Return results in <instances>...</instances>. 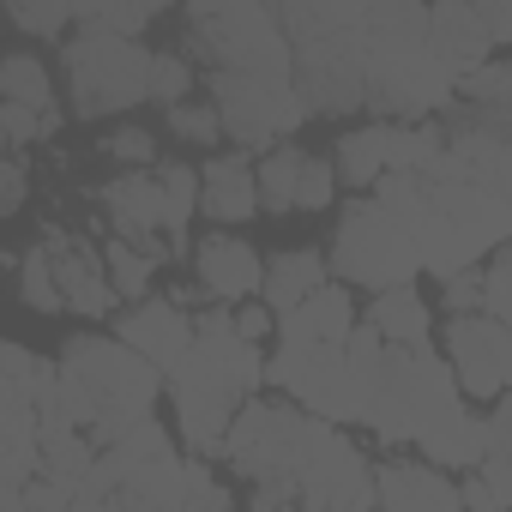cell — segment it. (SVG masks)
Masks as SVG:
<instances>
[{"mask_svg": "<svg viewBox=\"0 0 512 512\" xmlns=\"http://www.w3.org/2000/svg\"><path fill=\"white\" fill-rule=\"evenodd\" d=\"M458 103V73L428 49V7H386L368 13V109L398 127H422L434 109Z\"/></svg>", "mask_w": 512, "mask_h": 512, "instance_id": "1", "label": "cell"}, {"mask_svg": "<svg viewBox=\"0 0 512 512\" xmlns=\"http://www.w3.org/2000/svg\"><path fill=\"white\" fill-rule=\"evenodd\" d=\"M187 61L205 73H260V79H296V49L278 25V7H187Z\"/></svg>", "mask_w": 512, "mask_h": 512, "instance_id": "2", "label": "cell"}, {"mask_svg": "<svg viewBox=\"0 0 512 512\" xmlns=\"http://www.w3.org/2000/svg\"><path fill=\"white\" fill-rule=\"evenodd\" d=\"M326 422L308 416L302 404H266V398H247L235 428H229V446L223 458L253 482V488H272V494H296L302 488V470L320 446Z\"/></svg>", "mask_w": 512, "mask_h": 512, "instance_id": "3", "label": "cell"}, {"mask_svg": "<svg viewBox=\"0 0 512 512\" xmlns=\"http://www.w3.org/2000/svg\"><path fill=\"white\" fill-rule=\"evenodd\" d=\"M458 410H464V392H458L452 362L434 356V344H422V350H392L362 428H374L386 446H410V440L434 434Z\"/></svg>", "mask_w": 512, "mask_h": 512, "instance_id": "4", "label": "cell"}, {"mask_svg": "<svg viewBox=\"0 0 512 512\" xmlns=\"http://www.w3.org/2000/svg\"><path fill=\"white\" fill-rule=\"evenodd\" d=\"M326 260H332V278H338V284H368L374 296L404 290V284H416V272H422V253H416L410 229H398L374 199H350V205H344Z\"/></svg>", "mask_w": 512, "mask_h": 512, "instance_id": "5", "label": "cell"}, {"mask_svg": "<svg viewBox=\"0 0 512 512\" xmlns=\"http://www.w3.org/2000/svg\"><path fill=\"white\" fill-rule=\"evenodd\" d=\"M151 49L127 43V37H103V31H79L67 43V85H73V115L97 121V115H121L151 103Z\"/></svg>", "mask_w": 512, "mask_h": 512, "instance_id": "6", "label": "cell"}, {"mask_svg": "<svg viewBox=\"0 0 512 512\" xmlns=\"http://www.w3.org/2000/svg\"><path fill=\"white\" fill-rule=\"evenodd\" d=\"M205 91L223 115V133L247 151H278L314 109L296 79H260V73H205Z\"/></svg>", "mask_w": 512, "mask_h": 512, "instance_id": "7", "label": "cell"}, {"mask_svg": "<svg viewBox=\"0 0 512 512\" xmlns=\"http://www.w3.org/2000/svg\"><path fill=\"white\" fill-rule=\"evenodd\" d=\"M296 85L314 115H350L368 109V31L320 37L296 49Z\"/></svg>", "mask_w": 512, "mask_h": 512, "instance_id": "8", "label": "cell"}, {"mask_svg": "<svg viewBox=\"0 0 512 512\" xmlns=\"http://www.w3.org/2000/svg\"><path fill=\"white\" fill-rule=\"evenodd\" d=\"M302 512H380V488H374V464L356 452L350 434H338L326 422L308 470H302V488H296Z\"/></svg>", "mask_w": 512, "mask_h": 512, "instance_id": "9", "label": "cell"}, {"mask_svg": "<svg viewBox=\"0 0 512 512\" xmlns=\"http://www.w3.org/2000/svg\"><path fill=\"white\" fill-rule=\"evenodd\" d=\"M446 362H452L464 398L500 404L506 386H512V326H500L488 314L446 320Z\"/></svg>", "mask_w": 512, "mask_h": 512, "instance_id": "10", "label": "cell"}, {"mask_svg": "<svg viewBox=\"0 0 512 512\" xmlns=\"http://www.w3.org/2000/svg\"><path fill=\"white\" fill-rule=\"evenodd\" d=\"M37 241H43L49 266H55V284H61V296H67V314H79V320H109L121 296H115V284H109L103 247L79 241L67 223H43Z\"/></svg>", "mask_w": 512, "mask_h": 512, "instance_id": "11", "label": "cell"}, {"mask_svg": "<svg viewBox=\"0 0 512 512\" xmlns=\"http://www.w3.org/2000/svg\"><path fill=\"white\" fill-rule=\"evenodd\" d=\"M193 278L211 302L223 308H241V302H260L266 296V260L253 253V241H241L235 229H217L199 241L193 253Z\"/></svg>", "mask_w": 512, "mask_h": 512, "instance_id": "12", "label": "cell"}, {"mask_svg": "<svg viewBox=\"0 0 512 512\" xmlns=\"http://www.w3.org/2000/svg\"><path fill=\"white\" fill-rule=\"evenodd\" d=\"M115 338H121L127 350H139L151 368L175 374V368L187 362V350H193V320H187L181 302L151 296V302H139V308H127V314L115 320Z\"/></svg>", "mask_w": 512, "mask_h": 512, "instance_id": "13", "label": "cell"}, {"mask_svg": "<svg viewBox=\"0 0 512 512\" xmlns=\"http://www.w3.org/2000/svg\"><path fill=\"white\" fill-rule=\"evenodd\" d=\"M374 488H380V512H464L458 482H446V470L422 458H386L374 470Z\"/></svg>", "mask_w": 512, "mask_h": 512, "instance_id": "14", "label": "cell"}, {"mask_svg": "<svg viewBox=\"0 0 512 512\" xmlns=\"http://www.w3.org/2000/svg\"><path fill=\"white\" fill-rule=\"evenodd\" d=\"M428 49L458 73V85L488 67V49H500L482 25V7H464V0H440V7H428Z\"/></svg>", "mask_w": 512, "mask_h": 512, "instance_id": "15", "label": "cell"}, {"mask_svg": "<svg viewBox=\"0 0 512 512\" xmlns=\"http://www.w3.org/2000/svg\"><path fill=\"white\" fill-rule=\"evenodd\" d=\"M199 181H205L199 211H205L211 223H223V229H235V223H247V217L266 211V205H260V169H253L241 151L211 157V163L199 169Z\"/></svg>", "mask_w": 512, "mask_h": 512, "instance_id": "16", "label": "cell"}, {"mask_svg": "<svg viewBox=\"0 0 512 512\" xmlns=\"http://www.w3.org/2000/svg\"><path fill=\"white\" fill-rule=\"evenodd\" d=\"M326 284H332V260H326V253L290 247V253H278V260H266V296H260V302H266L278 320H290V314L308 308Z\"/></svg>", "mask_w": 512, "mask_h": 512, "instance_id": "17", "label": "cell"}, {"mask_svg": "<svg viewBox=\"0 0 512 512\" xmlns=\"http://www.w3.org/2000/svg\"><path fill=\"white\" fill-rule=\"evenodd\" d=\"M356 326H362L356 296L332 278L308 308H296V314L278 326V338H284V344H350V338H356Z\"/></svg>", "mask_w": 512, "mask_h": 512, "instance_id": "18", "label": "cell"}, {"mask_svg": "<svg viewBox=\"0 0 512 512\" xmlns=\"http://www.w3.org/2000/svg\"><path fill=\"white\" fill-rule=\"evenodd\" d=\"M422 446V464H434V470H446V476H470V470H482V458H488V416H476L470 404L458 410V416H446L434 434H422L416 440Z\"/></svg>", "mask_w": 512, "mask_h": 512, "instance_id": "19", "label": "cell"}, {"mask_svg": "<svg viewBox=\"0 0 512 512\" xmlns=\"http://www.w3.org/2000/svg\"><path fill=\"white\" fill-rule=\"evenodd\" d=\"M368 326H374L392 350H422L428 332H434V308L422 302L416 284H404V290H386V296L368 302Z\"/></svg>", "mask_w": 512, "mask_h": 512, "instance_id": "20", "label": "cell"}, {"mask_svg": "<svg viewBox=\"0 0 512 512\" xmlns=\"http://www.w3.org/2000/svg\"><path fill=\"white\" fill-rule=\"evenodd\" d=\"M338 175L350 181V187H380L386 175H392V139H386V121H374V127H350L344 139H338Z\"/></svg>", "mask_w": 512, "mask_h": 512, "instance_id": "21", "label": "cell"}, {"mask_svg": "<svg viewBox=\"0 0 512 512\" xmlns=\"http://www.w3.org/2000/svg\"><path fill=\"white\" fill-rule=\"evenodd\" d=\"M368 199H374L398 229H410V241H416V229H422L428 211H434V181H428V175H410V169H392Z\"/></svg>", "mask_w": 512, "mask_h": 512, "instance_id": "22", "label": "cell"}, {"mask_svg": "<svg viewBox=\"0 0 512 512\" xmlns=\"http://www.w3.org/2000/svg\"><path fill=\"white\" fill-rule=\"evenodd\" d=\"M302 169H308V151L302 145H278L260 157V205L272 217H290L302 205Z\"/></svg>", "mask_w": 512, "mask_h": 512, "instance_id": "23", "label": "cell"}, {"mask_svg": "<svg viewBox=\"0 0 512 512\" xmlns=\"http://www.w3.org/2000/svg\"><path fill=\"white\" fill-rule=\"evenodd\" d=\"M0 103H19V109L55 115V85H49V67H43L31 49H13L7 61H0Z\"/></svg>", "mask_w": 512, "mask_h": 512, "instance_id": "24", "label": "cell"}, {"mask_svg": "<svg viewBox=\"0 0 512 512\" xmlns=\"http://www.w3.org/2000/svg\"><path fill=\"white\" fill-rule=\"evenodd\" d=\"M157 181H163V199H169V247H175V260H187V223L199 211V169L193 163H157Z\"/></svg>", "mask_w": 512, "mask_h": 512, "instance_id": "25", "label": "cell"}, {"mask_svg": "<svg viewBox=\"0 0 512 512\" xmlns=\"http://www.w3.org/2000/svg\"><path fill=\"white\" fill-rule=\"evenodd\" d=\"M103 266H109V284H115V296L121 302H151V284H157V260L145 247H133V241H103Z\"/></svg>", "mask_w": 512, "mask_h": 512, "instance_id": "26", "label": "cell"}, {"mask_svg": "<svg viewBox=\"0 0 512 512\" xmlns=\"http://www.w3.org/2000/svg\"><path fill=\"white\" fill-rule=\"evenodd\" d=\"M13 272H19V296H25L31 314H67V296H61V284H55V266H49L43 241H31V247L19 253Z\"/></svg>", "mask_w": 512, "mask_h": 512, "instance_id": "27", "label": "cell"}, {"mask_svg": "<svg viewBox=\"0 0 512 512\" xmlns=\"http://www.w3.org/2000/svg\"><path fill=\"white\" fill-rule=\"evenodd\" d=\"M157 25V7L151 0H139V7H79V31H103V37H139Z\"/></svg>", "mask_w": 512, "mask_h": 512, "instance_id": "28", "label": "cell"}, {"mask_svg": "<svg viewBox=\"0 0 512 512\" xmlns=\"http://www.w3.org/2000/svg\"><path fill=\"white\" fill-rule=\"evenodd\" d=\"M151 103H163V109H181V103H193V61L187 55H157L151 61Z\"/></svg>", "mask_w": 512, "mask_h": 512, "instance_id": "29", "label": "cell"}, {"mask_svg": "<svg viewBox=\"0 0 512 512\" xmlns=\"http://www.w3.org/2000/svg\"><path fill=\"white\" fill-rule=\"evenodd\" d=\"M169 133L181 139V145H223L229 133H223V115H217V103L205 97V103H181V109H169Z\"/></svg>", "mask_w": 512, "mask_h": 512, "instance_id": "30", "label": "cell"}, {"mask_svg": "<svg viewBox=\"0 0 512 512\" xmlns=\"http://www.w3.org/2000/svg\"><path fill=\"white\" fill-rule=\"evenodd\" d=\"M482 314L512 326V247H500L494 260L482 266Z\"/></svg>", "mask_w": 512, "mask_h": 512, "instance_id": "31", "label": "cell"}, {"mask_svg": "<svg viewBox=\"0 0 512 512\" xmlns=\"http://www.w3.org/2000/svg\"><path fill=\"white\" fill-rule=\"evenodd\" d=\"M229 506H235V494L217 482L211 458H187V506L181 512H229Z\"/></svg>", "mask_w": 512, "mask_h": 512, "instance_id": "32", "label": "cell"}, {"mask_svg": "<svg viewBox=\"0 0 512 512\" xmlns=\"http://www.w3.org/2000/svg\"><path fill=\"white\" fill-rule=\"evenodd\" d=\"M121 169H157V133L151 127H115L103 145Z\"/></svg>", "mask_w": 512, "mask_h": 512, "instance_id": "33", "label": "cell"}, {"mask_svg": "<svg viewBox=\"0 0 512 512\" xmlns=\"http://www.w3.org/2000/svg\"><path fill=\"white\" fill-rule=\"evenodd\" d=\"M7 19L25 31V37H61L79 25V7H7Z\"/></svg>", "mask_w": 512, "mask_h": 512, "instance_id": "34", "label": "cell"}, {"mask_svg": "<svg viewBox=\"0 0 512 512\" xmlns=\"http://www.w3.org/2000/svg\"><path fill=\"white\" fill-rule=\"evenodd\" d=\"M326 205H338V163L332 157H308V169H302V205L296 211H326Z\"/></svg>", "mask_w": 512, "mask_h": 512, "instance_id": "35", "label": "cell"}, {"mask_svg": "<svg viewBox=\"0 0 512 512\" xmlns=\"http://www.w3.org/2000/svg\"><path fill=\"white\" fill-rule=\"evenodd\" d=\"M440 308H446L452 320H470V314H482V266H476V272H458V278H446V290H440Z\"/></svg>", "mask_w": 512, "mask_h": 512, "instance_id": "36", "label": "cell"}, {"mask_svg": "<svg viewBox=\"0 0 512 512\" xmlns=\"http://www.w3.org/2000/svg\"><path fill=\"white\" fill-rule=\"evenodd\" d=\"M0 139H7V151H25L43 139V115L37 109H19V103H0Z\"/></svg>", "mask_w": 512, "mask_h": 512, "instance_id": "37", "label": "cell"}, {"mask_svg": "<svg viewBox=\"0 0 512 512\" xmlns=\"http://www.w3.org/2000/svg\"><path fill=\"white\" fill-rule=\"evenodd\" d=\"M25 151H7V163H0V217H19L25 211Z\"/></svg>", "mask_w": 512, "mask_h": 512, "instance_id": "38", "label": "cell"}, {"mask_svg": "<svg viewBox=\"0 0 512 512\" xmlns=\"http://www.w3.org/2000/svg\"><path fill=\"white\" fill-rule=\"evenodd\" d=\"M229 314H235V332H241L247 344H266V338H272V332L284 326V320H278V314H272L266 302H241V308H229Z\"/></svg>", "mask_w": 512, "mask_h": 512, "instance_id": "39", "label": "cell"}, {"mask_svg": "<svg viewBox=\"0 0 512 512\" xmlns=\"http://www.w3.org/2000/svg\"><path fill=\"white\" fill-rule=\"evenodd\" d=\"M458 500H464V512H506V500L494 494V482H488L482 470L458 476Z\"/></svg>", "mask_w": 512, "mask_h": 512, "instance_id": "40", "label": "cell"}, {"mask_svg": "<svg viewBox=\"0 0 512 512\" xmlns=\"http://www.w3.org/2000/svg\"><path fill=\"white\" fill-rule=\"evenodd\" d=\"M488 452L494 458H512V398H500L488 410Z\"/></svg>", "mask_w": 512, "mask_h": 512, "instance_id": "41", "label": "cell"}]
</instances>
